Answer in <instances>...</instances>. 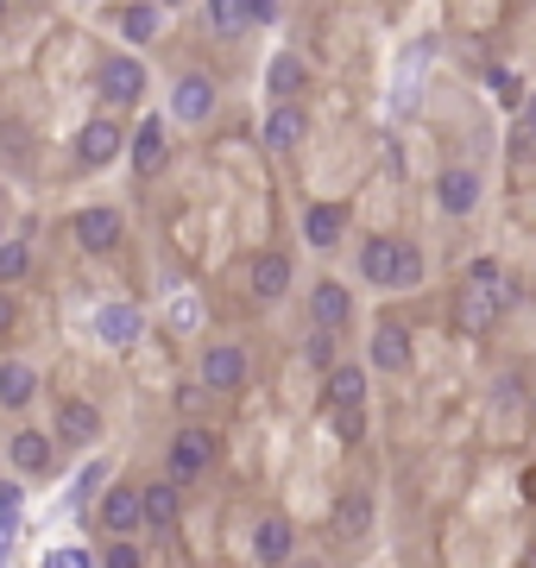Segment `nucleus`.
<instances>
[{"mask_svg":"<svg viewBox=\"0 0 536 568\" xmlns=\"http://www.w3.org/2000/svg\"><path fill=\"white\" fill-rule=\"evenodd\" d=\"M164 467H171V480H203L208 467H215V430H203V423H190V430H178L171 436V448H164Z\"/></svg>","mask_w":536,"mask_h":568,"instance_id":"f257e3e1","label":"nucleus"},{"mask_svg":"<svg viewBox=\"0 0 536 568\" xmlns=\"http://www.w3.org/2000/svg\"><path fill=\"white\" fill-rule=\"evenodd\" d=\"M511 304L505 284H460L455 297V329H467V336H486L492 322H499V310Z\"/></svg>","mask_w":536,"mask_h":568,"instance_id":"f03ea898","label":"nucleus"},{"mask_svg":"<svg viewBox=\"0 0 536 568\" xmlns=\"http://www.w3.org/2000/svg\"><path fill=\"white\" fill-rule=\"evenodd\" d=\"M95 95L107 107H139V95H146V64L139 57H107L102 70H95Z\"/></svg>","mask_w":536,"mask_h":568,"instance_id":"7ed1b4c3","label":"nucleus"},{"mask_svg":"<svg viewBox=\"0 0 536 568\" xmlns=\"http://www.w3.org/2000/svg\"><path fill=\"white\" fill-rule=\"evenodd\" d=\"M70 234H77L82 253H114L121 234H127V221H121V208L95 203V208H77V215H70Z\"/></svg>","mask_w":536,"mask_h":568,"instance_id":"20e7f679","label":"nucleus"},{"mask_svg":"<svg viewBox=\"0 0 536 568\" xmlns=\"http://www.w3.org/2000/svg\"><path fill=\"white\" fill-rule=\"evenodd\" d=\"M121 152H127V127H121L114 114H95V121H89V127L77 133V164H89V171L114 164Z\"/></svg>","mask_w":536,"mask_h":568,"instance_id":"39448f33","label":"nucleus"},{"mask_svg":"<svg viewBox=\"0 0 536 568\" xmlns=\"http://www.w3.org/2000/svg\"><path fill=\"white\" fill-rule=\"evenodd\" d=\"M178 480H152V487H139V531H152V537H171L178 531Z\"/></svg>","mask_w":536,"mask_h":568,"instance_id":"423d86ee","label":"nucleus"},{"mask_svg":"<svg viewBox=\"0 0 536 568\" xmlns=\"http://www.w3.org/2000/svg\"><path fill=\"white\" fill-rule=\"evenodd\" d=\"M7 462H13V474L38 480V474H52L57 467V448H52L45 430H13V436H7Z\"/></svg>","mask_w":536,"mask_h":568,"instance_id":"0eeeda50","label":"nucleus"},{"mask_svg":"<svg viewBox=\"0 0 536 568\" xmlns=\"http://www.w3.org/2000/svg\"><path fill=\"white\" fill-rule=\"evenodd\" d=\"M57 442H70V448H89V442H102V411L89 405V398H64L57 405Z\"/></svg>","mask_w":536,"mask_h":568,"instance_id":"6e6552de","label":"nucleus"},{"mask_svg":"<svg viewBox=\"0 0 536 568\" xmlns=\"http://www.w3.org/2000/svg\"><path fill=\"white\" fill-rule=\"evenodd\" d=\"M203 386L208 391H240V386H247V348L215 341V348L203 354Z\"/></svg>","mask_w":536,"mask_h":568,"instance_id":"1a4fd4ad","label":"nucleus"},{"mask_svg":"<svg viewBox=\"0 0 536 568\" xmlns=\"http://www.w3.org/2000/svg\"><path fill=\"white\" fill-rule=\"evenodd\" d=\"M208 114H215V82L208 77H178V89H171V121L196 127V121H208Z\"/></svg>","mask_w":536,"mask_h":568,"instance_id":"9d476101","label":"nucleus"},{"mask_svg":"<svg viewBox=\"0 0 536 568\" xmlns=\"http://www.w3.org/2000/svg\"><path fill=\"white\" fill-rule=\"evenodd\" d=\"M127 139H133V178H158V171H164V152H171L164 121H139Z\"/></svg>","mask_w":536,"mask_h":568,"instance_id":"9b49d317","label":"nucleus"},{"mask_svg":"<svg viewBox=\"0 0 536 568\" xmlns=\"http://www.w3.org/2000/svg\"><path fill=\"white\" fill-rule=\"evenodd\" d=\"M309 316H316V329H347L354 322V297H347V284L322 279L309 291Z\"/></svg>","mask_w":536,"mask_h":568,"instance_id":"f8f14e48","label":"nucleus"},{"mask_svg":"<svg viewBox=\"0 0 536 568\" xmlns=\"http://www.w3.org/2000/svg\"><path fill=\"white\" fill-rule=\"evenodd\" d=\"M398 253H404V240H366L360 247V272H366V284H379V291H398Z\"/></svg>","mask_w":536,"mask_h":568,"instance_id":"ddd939ff","label":"nucleus"},{"mask_svg":"<svg viewBox=\"0 0 536 568\" xmlns=\"http://www.w3.org/2000/svg\"><path fill=\"white\" fill-rule=\"evenodd\" d=\"M102 531L107 537H133V531H139V487H107L102 492Z\"/></svg>","mask_w":536,"mask_h":568,"instance_id":"4468645a","label":"nucleus"},{"mask_svg":"<svg viewBox=\"0 0 536 568\" xmlns=\"http://www.w3.org/2000/svg\"><path fill=\"white\" fill-rule=\"evenodd\" d=\"M38 398V373L26 361H0V411H26Z\"/></svg>","mask_w":536,"mask_h":568,"instance_id":"2eb2a0df","label":"nucleus"},{"mask_svg":"<svg viewBox=\"0 0 536 568\" xmlns=\"http://www.w3.org/2000/svg\"><path fill=\"white\" fill-rule=\"evenodd\" d=\"M247 279H253V297H259V304H278L284 291H290V259H284V253H259Z\"/></svg>","mask_w":536,"mask_h":568,"instance_id":"dca6fc26","label":"nucleus"},{"mask_svg":"<svg viewBox=\"0 0 536 568\" xmlns=\"http://www.w3.org/2000/svg\"><path fill=\"white\" fill-rule=\"evenodd\" d=\"M435 203L448 208V215H474V203H480V178H474V171H442Z\"/></svg>","mask_w":536,"mask_h":568,"instance_id":"f3484780","label":"nucleus"},{"mask_svg":"<svg viewBox=\"0 0 536 568\" xmlns=\"http://www.w3.org/2000/svg\"><path fill=\"white\" fill-rule=\"evenodd\" d=\"M373 366H379V373H404L410 366V336L398 322H379V329H373Z\"/></svg>","mask_w":536,"mask_h":568,"instance_id":"a211bd4d","label":"nucleus"},{"mask_svg":"<svg viewBox=\"0 0 536 568\" xmlns=\"http://www.w3.org/2000/svg\"><path fill=\"white\" fill-rule=\"evenodd\" d=\"M304 133H309V121H304V107H297V102L272 107V121H265V146H272V152H290Z\"/></svg>","mask_w":536,"mask_h":568,"instance_id":"6ab92c4d","label":"nucleus"},{"mask_svg":"<svg viewBox=\"0 0 536 568\" xmlns=\"http://www.w3.org/2000/svg\"><path fill=\"white\" fill-rule=\"evenodd\" d=\"M341 228H347V208H341V203H309V215H304V240H309V247H334Z\"/></svg>","mask_w":536,"mask_h":568,"instance_id":"aec40b11","label":"nucleus"},{"mask_svg":"<svg viewBox=\"0 0 536 568\" xmlns=\"http://www.w3.org/2000/svg\"><path fill=\"white\" fill-rule=\"evenodd\" d=\"M139 329H146V322H139V310H133V304H107V310L95 316V336H102L107 348H127V341H139Z\"/></svg>","mask_w":536,"mask_h":568,"instance_id":"412c9836","label":"nucleus"},{"mask_svg":"<svg viewBox=\"0 0 536 568\" xmlns=\"http://www.w3.org/2000/svg\"><path fill=\"white\" fill-rule=\"evenodd\" d=\"M290 537H297V531H290L284 518H259L253 524V556L259 563H290Z\"/></svg>","mask_w":536,"mask_h":568,"instance_id":"4be33fe9","label":"nucleus"},{"mask_svg":"<svg viewBox=\"0 0 536 568\" xmlns=\"http://www.w3.org/2000/svg\"><path fill=\"white\" fill-rule=\"evenodd\" d=\"M366 524H373V499H366V492H341L334 531H341V537H366Z\"/></svg>","mask_w":536,"mask_h":568,"instance_id":"5701e85b","label":"nucleus"},{"mask_svg":"<svg viewBox=\"0 0 536 568\" xmlns=\"http://www.w3.org/2000/svg\"><path fill=\"white\" fill-rule=\"evenodd\" d=\"M121 32H127V45H152V38H158V7H152V0L121 7Z\"/></svg>","mask_w":536,"mask_h":568,"instance_id":"b1692460","label":"nucleus"},{"mask_svg":"<svg viewBox=\"0 0 536 568\" xmlns=\"http://www.w3.org/2000/svg\"><path fill=\"white\" fill-rule=\"evenodd\" d=\"M265 82H272V95H278V102H290V95H297V89H304V57H272V70H265Z\"/></svg>","mask_w":536,"mask_h":568,"instance_id":"393cba45","label":"nucleus"},{"mask_svg":"<svg viewBox=\"0 0 536 568\" xmlns=\"http://www.w3.org/2000/svg\"><path fill=\"white\" fill-rule=\"evenodd\" d=\"M366 398V373L360 366H329V405H360Z\"/></svg>","mask_w":536,"mask_h":568,"instance_id":"a878e982","label":"nucleus"},{"mask_svg":"<svg viewBox=\"0 0 536 568\" xmlns=\"http://www.w3.org/2000/svg\"><path fill=\"white\" fill-rule=\"evenodd\" d=\"M32 272V240H0V284H20Z\"/></svg>","mask_w":536,"mask_h":568,"instance_id":"bb28decb","label":"nucleus"},{"mask_svg":"<svg viewBox=\"0 0 536 568\" xmlns=\"http://www.w3.org/2000/svg\"><path fill=\"white\" fill-rule=\"evenodd\" d=\"M486 89H492V102H505V107L524 102V82H517V70H486Z\"/></svg>","mask_w":536,"mask_h":568,"instance_id":"cd10ccee","label":"nucleus"},{"mask_svg":"<svg viewBox=\"0 0 536 568\" xmlns=\"http://www.w3.org/2000/svg\"><path fill=\"white\" fill-rule=\"evenodd\" d=\"M334 430H341V442H360V436H366V417H360V405H334Z\"/></svg>","mask_w":536,"mask_h":568,"instance_id":"c85d7f7f","label":"nucleus"},{"mask_svg":"<svg viewBox=\"0 0 536 568\" xmlns=\"http://www.w3.org/2000/svg\"><path fill=\"white\" fill-rule=\"evenodd\" d=\"M410 284H423V253H417V247L398 253V291H410Z\"/></svg>","mask_w":536,"mask_h":568,"instance_id":"c756f323","label":"nucleus"},{"mask_svg":"<svg viewBox=\"0 0 536 568\" xmlns=\"http://www.w3.org/2000/svg\"><path fill=\"white\" fill-rule=\"evenodd\" d=\"M309 361L334 366V329H316V336H309Z\"/></svg>","mask_w":536,"mask_h":568,"instance_id":"7c9ffc66","label":"nucleus"},{"mask_svg":"<svg viewBox=\"0 0 536 568\" xmlns=\"http://www.w3.org/2000/svg\"><path fill=\"white\" fill-rule=\"evenodd\" d=\"M233 13H240V20H253V26H265V20H272V13H278V0H240V7H233Z\"/></svg>","mask_w":536,"mask_h":568,"instance_id":"2f4dec72","label":"nucleus"},{"mask_svg":"<svg viewBox=\"0 0 536 568\" xmlns=\"http://www.w3.org/2000/svg\"><path fill=\"white\" fill-rule=\"evenodd\" d=\"M13 322H20V304H13V291L0 284V341L13 336Z\"/></svg>","mask_w":536,"mask_h":568,"instance_id":"473e14b6","label":"nucleus"},{"mask_svg":"<svg viewBox=\"0 0 536 568\" xmlns=\"http://www.w3.org/2000/svg\"><path fill=\"white\" fill-rule=\"evenodd\" d=\"M208 7H215V26H221V32H233V26H240V13H233V0H208Z\"/></svg>","mask_w":536,"mask_h":568,"instance_id":"72a5a7b5","label":"nucleus"},{"mask_svg":"<svg viewBox=\"0 0 536 568\" xmlns=\"http://www.w3.org/2000/svg\"><path fill=\"white\" fill-rule=\"evenodd\" d=\"M467 279H474V284H499V265H492V259H474V265H467Z\"/></svg>","mask_w":536,"mask_h":568,"instance_id":"f704fd0d","label":"nucleus"},{"mask_svg":"<svg viewBox=\"0 0 536 568\" xmlns=\"http://www.w3.org/2000/svg\"><path fill=\"white\" fill-rule=\"evenodd\" d=\"M139 563V549H133V543H114V549H107V568H133Z\"/></svg>","mask_w":536,"mask_h":568,"instance_id":"c9c22d12","label":"nucleus"},{"mask_svg":"<svg viewBox=\"0 0 536 568\" xmlns=\"http://www.w3.org/2000/svg\"><path fill=\"white\" fill-rule=\"evenodd\" d=\"M517 107H524V139H536V95H524Z\"/></svg>","mask_w":536,"mask_h":568,"instance_id":"e433bc0d","label":"nucleus"},{"mask_svg":"<svg viewBox=\"0 0 536 568\" xmlns=\"http://www.w3.org/2000/svg\"><path fill=\"white\" fill-rule=\"evenodd\" d=\"M0 20H7V0H0Z\"/></svg>","mask_w":536,"mask_h":568,"instance_id":"4c0bfd02","label":"nucleus"},{"mask_svg":"<svg viewBox=\"0 0 536 568\" xmlns=\"http://www.w3.org/2000/svg\"><path fill=\"white\" fill-rule=\"evenodd\" d=\"M164 7H183V0H164Z\"/></svg>","mask_w":536,"mask_h":568,"instance_id":"58836bf2","label":"nucleus"},{"mask_svg":"<svg viewBox=\"0 0 536 568\" xmlns=\"http://www.w3.org/2000/svg\"><path fill=\"white\" fill-rule=\"evenodd\" d=\"M531 417H536V398H531Z\"/></svg>","mask_w":536,"mask_h":568,"instance_id":"ea45409f","label":"nucleus"},{"mask_svg":"<svg viewBox=\"0 0 536 568\" xmlns=\"http://www.w3.org/2000/svg\"><path fill=\"white\" fill-rule=\"evenodd\" d=\"M0 234H7V221H0Z\"/></svg>","mask_w":536,"mask_h":568,"instance_id":"a19ab883","label":"nucleus"}]
</instances>
